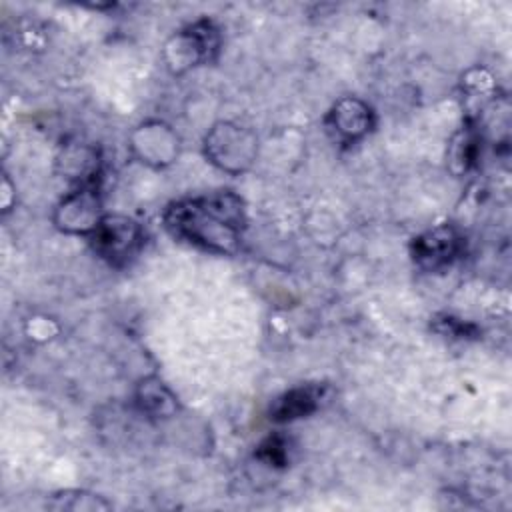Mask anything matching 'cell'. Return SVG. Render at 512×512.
<instances>
[{
  "label": "cell",
  "instance_id": "cell-7",
  "mask_svg": "<svg viewBox=\"0 0 512 512\" xmlns=\"http://www.w3.org/2000/svg\"><path fill=\"white\" fill-rule=\"evenodd\" d=\"M326 124L336 134L338 140L354 142L368 134L372 126V112L362 100L342 98L328 112Z\"/></svg>",
  "mask_w": 512,
  "mask_h": 512
},
{
  "label": "cell",
  "instance_id": "cell-5",
  "mask_svg": "<svg viewBox=\"0 0 512 512\" xmlns=\"http://www.w3.org/2000/svg\"><path fill=\"white\" fill-rule=\"evenodd\" d=\"M104 214H100L98 190L92 184H80L78 190L70 192L58 206L54 222L62 232L68 234H92L96 224Z\"/></svg>",
  "mask_w": 512,
  "mask_h": 512
},
{
  "label": "cell",
  "instance_id": "cell-11",
  "mask_svg": "<svg viewBox=\"0 0 512 512\" xmlns=\"http://www.w3.org/2000/svg\"><path fill=\"white\" fill-rule=\"evenodd\" d=\"M476 138L472 132H464L460 136V142H454L452 146V160L454 162H460L462 168L466 170L472 162H474V156H476Z\"/></svg>",
  "mask_w": 512,
  "mask_h": 512
},
{
  "label": "cell",
  "instance_id": "cell-1",
  "mask_svg": "<svg viewBox=\"0 0 512 512\" xmlns=\"http://www.w3.org/2000/svg\"><path fill=\"white\" fill-rule=\"evenodd\" d=\"M244 222V206L234 192L186 198L170 204L164 212V224L176 238L214 254L238 250Z\"/></svg>",
  "mask_w": 512,
  "mask_h": 512
},
{
  "label": "cell",
  "instance_id": "cell-9",
  "mask_svg": "<svg viewBox=\"0 0 512 512\" xmlns=\"http://www.w3.org/2000/svg\"><path fill=\"white\" fill-rule=\"evenodd\" d=\"M138 404H140L142 410H146L150 414H156V416H168V414H172L176 410L174 396L156 378L146 380V382L140 384Z\"/></svg>",
  "mask_w": 512,
  "mask_h": 512
},
{
  "label": "cell",
  "instance_id": "cell-8",
  "mask_svg": "<svg viewBox=\"0 0 512 512\" xmlns=\"http://www.w3.org/2000/svg\"><path fill=\"white\" fill-rule=\"evenodd\" d=\"M322 398V386H298L284 392L270 408V418L276 422H292L312 414Z\"/></svg>",
  "mask_w": 512,
  "mask_h": 512
},
{
  "label": "cell",
  "instance_id": "cell-6",
  "mask_svg": "<svg viewBox=\"0 0 512 512\" xmlns=\"http://www.w3.org/2000/svg\"><path fill=\"white\" fill-rule=\"evenodd\" d=\"M462 248V238L450 226H438L434 230L424 232L412 242L414 260L428 270H438L448 266Z\"/></svg>",
  "mask_w": 512,
  "mask_h": 512
},
{
  "label": "cell",
  "instance_id": "cell-4",
  "mask_svg": "<svg viewBox=\"0 0 512 512\" xmlns=\"http://www.w3.org/2000/svg\"><path fill=\"white\" fill-rule=\"evenodd\" d=\"M220 36L210 20L194 22L192 26L180 30L166 46L168 64L172 70L180 72L190 66L210 62L218 52Z\"/></svg>",
  "mask_w": 512,
  "mask_h": 512
},
{
  "label": "cell",
  "instance_id": "cell-3",
  "mask_svg": "<svg viewBox=\"0 0 512 512\" xmlns=\"http://www.w3.org/2000/svg\"><path fill=\"white\" fill-rule=\"evenodd\" d=\"M204 148L210 162L226 172L236 174L252 164L256 156V138L242 126L222 122L206 134Z\"/></svg>",
  "mask_w": 512,
  "mask_h": 512
},
{
  "label": "cell",
  "instance_id": "cell-10",
  "mask_svg": "<svg viewBox=\"0 0 512 512\" xmlns=\"http://www.w3.org/2000/svg\"><path fill=\"white\" fill-rule=\"evenodd\" d=\"M258 458H262L266 464L282 466L286 462V444L282 438L270 436L258 446Z\"/></svg>",
  "mask_w": 512,
  "mask_h": 512
},
{
  "label": "cell",
  "instance_id": "cell-2",
  "mask_svg": "<svg viewBox=\"0 0 512 512\" xmlns=\"http://www.w3.org/2000/svg\"><path fill=\"white\" fill-rule=\"evenodd\" d=\"M94 252L112 266L128 264L142 248V226L122 214H104L90 234Z\"/></svg>",
  "mask_w": 512,
  "mask_h": 512
}]
</instances>
